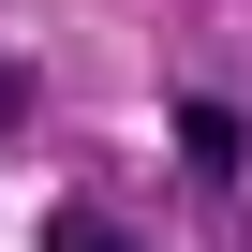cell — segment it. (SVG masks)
I'll list each match as a JSON object with an SVG mask.
<instances>
[{
    "label": "cell",
    "instance_id": "obj_1",
    "mask_svg": "<svg viewBox=\"0 0 252 252\" xmlns=\"http://www.w3.org/2000/svg\"><path fill=\"white\" fill-rule=\"evenodd\" d=\"M178 149L193 163H237V104H178Z\"/></svg>",
    "mask_w": 252,
    "mask_h": 252
}]
</instances>
